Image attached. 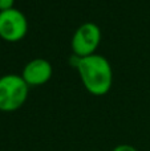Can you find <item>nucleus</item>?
<instances>
[{
  "label": "nucleus",
  "instance_id": "obj_4",
  "mask_svg": "<svg viewBox=\"0 0 150 151\" xmlns=\"http://www.w3.org/2000/svg\"><path fill=\"white\" fill-rule=\"evenodd\" d=\"M28 31V21L21 11L11 8L0 12V37L8 42L23 40Z\"/></svg>",
  "mask_w": 150,
  "mask_h": 151
},
{
  "label": "nucleus",
  "instance_id": "obj_2",
  "mask_svg": "<svg viewBox=\"0 0 150 151\" xmlns=\"http://www.w3.org/2000/svg\"><path fill=\"white\" fill-rule=\"evenodd\" d=\"M29 86L17 74L0 77V111H15L25 104Z\"/></svg>",
  "mask_w": 150,
  "mask_h": 151
},
{
  "label": "nucleus",
  "instance_id": "obj_3",
  "mask_svg": "<svg viewBox=\"0 0 150 151\" xmlns=\"http://www.w3.org/2000/svg\"><path fill=\"white\" fill-rule=\"evenodd\" d=\"M101 42V31L93 23H85L76 29L72 37V50L79 58L94 55Z\"/></svg>",
  "mask_w": 150,
  "mask_h": 151
},
{
  "label": "nucleus",
  "instance_id": "obj_7",
  "mask_svg": "<svg viewBox=\"0 0 150 151\" xmlns=\"http://www.w3.org/2000/svg\"><path fill=\"white\" fill-rule=\"evenodd\" d=\"M112 151H138V150L134 146H130V145H118Z\"/></svg>",
  "mask_w": 150,
  "mask_h": 151
},
{
  "label": "nucleus",
  "instance_id": "obj_1",
  "mask_svg": "<svg viewBox=\"0 0 150 151\" xmlns=\"http://www.w3.org/2000/svg\"><path fill=\"white\" fill-rule=\"evenodd\" d=\"M76 68L81 77L84 88L93 96H105L113 82V70L104 56L92 55L76 58Z\"/></svg>",
  "mask_w": 150,
  "mask_h": 151
},
{
  "label": "nucleus",
  "instance_id": "obj_5",
  "mask_svg": "<svg viewBox=\"0 0 150 151\" xmlns=\"http://www.w3.org/2000/svg\"><path fill=\"white\" fill-rule=\"evenodd\" d=\"M53 68L45 58H35L24 66L21 77L28 86H41L50 80Z\"/></svg>",
  "mask_w": 150,
  "mask_h": 151
},
{
  "label": "nucleus",
  "instance_id": "obj_6",
  "mask_svg": "<svg viewBox=\"0 0 150 151\" xmlns=\"http://www.w3.org/2000/svg\"><path fill=\"white\" fill-rule=\"evenodd\" d=\"M13 4H15V0H0V12L13 8Z\"/></svg>",
  "mask_w": 150,
  "mask_h": 151
}]
</instances>
